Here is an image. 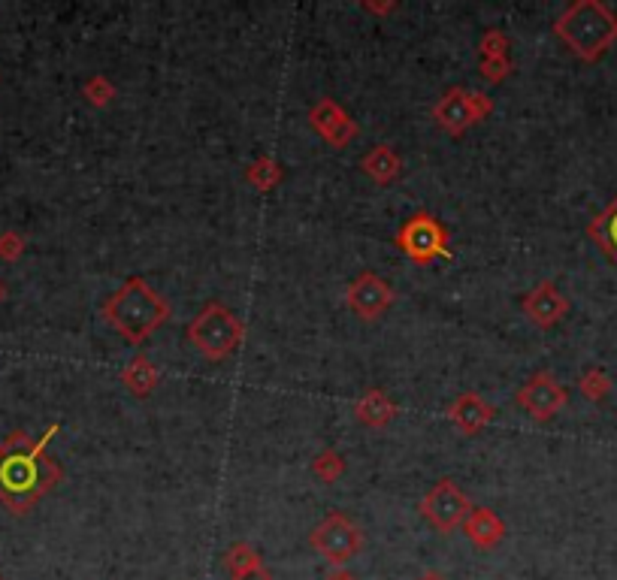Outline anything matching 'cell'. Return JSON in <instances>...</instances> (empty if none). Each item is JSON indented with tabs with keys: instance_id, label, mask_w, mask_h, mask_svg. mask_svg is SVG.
Returning a JSON list of instances; mask_svg holds the SVG:
<instances>
[{
	"instance_id": "3957f363",
	"label": "cell",
	"mask_w": 617,
	"mask_h": 580,
	"mask_svg": "<svg viewBox=\"0 0 617 580\" xmlns=\"http://www.w3.org/2000/svg\"><path fill=\"white\" fill-rule=\"evenodd\" d=\"M554 34L587 64L599 61L611 43L617 40V13L599 0H578V4H569L557 22H554Z\"/></svg>"
},
{
	"instance_id": "4316f807",
	"label": "cell",
	"mask_w": 617,
	"mask_h": 580,
	"mask_svg": "<svg viewBox=\"0 0 617 580\" xmlns=\"http://www.w3.org/2000/svg\"><path fill=\"white\" fill-rule=\"evenodd\" d=\"M360 7H363L366 13H376V16H388V13L397 10V4H369V0H363Z\"/></svg>"
},
{
	"instance_id": "7402d4cb",
	"label": "cell",
	"mask_w": 617,
	"mask_h": 580,
	"mask_svg": "<svg viewBox=\"0 0 617 580\" xmlns=\"http://www.w3.org/2000/svg\"><path fill=\"white\" fill-rule=\"evenodd\" d=\"M255 562H261V553H258L249 541H236V544L227 550V556H224V565H227L230 574L249 568V565H255Z\"/></svg>"
},
{
	"instance_id": "7a4b0ae2",
	"label": "cell",
	"mask_w": 617,
	"mask_h": 580,
	"mask_svg": "<svg viewBox=\"0 0 617 580\" xmlns=\"http://www.w3.org/2000/svg\"><path fill=\"white\" fill-rule=\"evenodd\" d=\"M103 318L125 342L140 345L170 318V303L146 278L134 275L103 303Z\"/></svg>"
},
{
	"instance_id": "d4e9b609",
	"label": "cell",
	"mask_w": 617,
	"mask_h": 580,
	"mask_svg": "<svg viewBox=\"0 0 617 580\" xmlns=\"http://www.w3.org/2000/svg\"><path fill=\"white\" fill-rule=\"evenodd\" d=\"M478 67H481V76L487 82H503L512 73V61L509 58H478Z\"/></svg>"
},
{
	"instance_id": "83f0119b",
	"label": "cell",
	"mask_w": 617,
	"mask_h": 580,
	"mask_svg": "<svg viewBox=\"0 0 617 580\" xmlns=\"http://www.w3.org/2000/svg\"><path fill=\"white\" fill-rule=\"evenodd\" d=\"M324 580H357L348 568H330L327 574H324Z\"/></svg>"
},
{
	"instance_id": "30bf717a",
	"label": "cell",
	"mask_w": 617,
	"mask_h": 580,
	"mask_svg": "<svg viewBox=\"0 0 617 580\" xmlns=\"http://www.w3.org/2000/svg\"><path fill=\"white\" fill-rule=\"evenodd\" d=\"M515 402L539 423L551 420L554 414H560L569 402L566 387L551 375V372H536L515 396Z\"/></svg>"
},
{
	"instance_id": "d6986e66",
	"label": "cell",
	"mask_w": 617,
	"mask_h": 580,
	"mask_svg": "<svg viewBox=\"0 0 617 580\" xmlns=\"http://www.w3.org/2000/svg\"><path fill=\"white\" fill-rule=\"evenodd\" d=\"M282 179H285V170H282V164H279L276 158H270V155H261L249 170H245V182H249V185H252L255 191H261V194L279 188Z\"/></svg>"
},
{
	"instance_id": "277c9868",
	"label": "cell",
	"mask_w": 617,
	"mask_h": 580,
	"mask_svg": "<svg viewBox=\"0 0 617 580\" xmlns=\"http://www.w3.org/2000/svg\"><path fill=\"white\" fill-rule=\"evenodd\" d=\"M188 339L206 360L221 363L239 351L245 327L224 303H206L200 315L188 324Z\"/></svg>"
},
{
	"instance_id": "6da1fadb",
	"label": "cell",
	"mask_w": 617,
	"mask_h": 580,
	"mask_svg": "<svg viewBox=\"0 0 617 580\" xmlns=\"http://www.w3.org/2000/svg\"><path fill=\"white\" fill-rule=\"evenodd\" d=\"M58 432V423L46 429L40 442L28 445L25 432H16L13 439L0 448V502L13 514L31 511L58 481L61 466L46 457V445Z\"/></svg>"
},
{
	"instance_id": "9a60e30c",
	"label": "cell",
	"mask_w": 617,
	"mask_h": 580,
	"mask_svg": "<svg viewBox=\"0 0 617 580\" xmlns=\"http://www.w3.org/2000/svg\"><path fill=\"white\" fill-rule=\"evenodd\" d=\"M354 414H357L360 423L373 426V429H382V426H388V423L400 414V405H397L385 390L373 387V390H366V393L357 399Z\"/></svg>"
},
{
	"instance_id": "484cf974",
	"label": "cell",
	"mask_w": 617,
	"mask_h": 580,
	"mask_svg": "<svg viewBox=\"0 0 617 580\" xmlns=\"http://www.w3.org/2000/svg\"><path fill=\"white\" fill-rule=\"evenodd\" d=\"M230 580H273V574H270V568H267L264 559H261V562H255V565H249V568L230 574Z\"/></svg>"
},
{
	"instance_id": "f1b7e54d",
	"label": "cell",
	"mask_w": 617,
	"mask_h": 580,
	"mask_svg": "<svg viewBox=\"0 0 617 580\" xmlns=\"http://www.w3.org/2000/svg\"><path fill=\"white\" fill-rule=\"evenodd\" d=\"M418 580H448V577H445L442 571H436V568H430V571H424V574H421Z\"/></svg>"
},
{
	"instance_id": "ba28073f",
	"label": "cell",
	"mask_w": 617,
	"mask_h": 580,
	"mask_svg": "<svg viewBox=\"0 0 617 580\" xmlns=\"http://www.w3.org/2000/svg\"><path fill=\"white\" fill-rule=\"evenodd\" d=\"M469 511H472L469 496H466L454 481H448V478H442V481L421 499V514H424V520H427L436 532H442V535H448V532H454L457 526H463V520L469 517Z\"/></svg>"
},
{
	"instance_id": "4dcf8cb0",
	"label": "cell",
	"mask_w": 617,
	"mask_h": 580,
	"mask_svg": "<svg viewBox=\"0 0 617 580\" xmlns=\"http://www.w3.org/2000/svg\"><path fill=\"white\" fill-rule=\"evenodd\" d=\"M0 580H4V577H0Z\"/></svg>"
},
{
	"instance_id": "2e32d148",
	"label": "cell",
	"mask_w": 617,
	"mask_h": 580,
	"mask_svg": "<svg viewBox=\"0 0 617 580\" xmlns=\"http://www.w3.org/2000/svg\"><path fill=\"white\" fill-rule=\"evenodd\" d=\"M360 170H363L369 179H373L376 185L388 188V185H394V182L400 179L403 164H400V155L391 149V145H376V149L360 161Z\"/></svg>"
},
{
	"instance_id": "8992f818",
	"label": "cell",
	"mask_w": 617,
	"mask_h": 580,
	"mask_svg": "<svg viewBox=\"0 0 617 580\" xmlns=\"http://www.w3.org/2000/svg\"><path fill=\"white\" fill-rule=\"evenodd\" d=\"M312 547L333 565V568H345L360 550H363V532L339 511L327 514L309 535Z\"/></svg>"
},
{
	"instance_id": "ffe728a7",
	"label": "cell",
	"mask_w": 617,
	"mask_h": 580,
	"mask_svg": "<svg viewBox=\"0 0 617 580\" xmlns=\"http://www.w3.org/2000/svg\"><path fill=\"white\" fill-rule=\"evenodd\" d=\"M578 390L590 399V402H599V399H605L608 393H611V378L602 372V369H587L581 378H578Z\"/></svg>"
},
{
	"instance_id": "f546056e",
	"label": "cell",
	"mask_w": 617,
	"mask_h": 580,
	"mask_svg": "<svg viewBox=\"0 0 617 580\" xmlns=\"http://www.w3.org/2000/svg\"><path fill=\"white\" fill-rule=\"evenodd\" d=\"M19 248H22V245H16V239H13V236H10V239H4V251H7V254H16Z\"/></svg>"
},
{
	"instance_id": "8fae6325",
	"label": "cell",
	"mask_w": 617,
	"mask_h": 580,
	"mask_svg": "<svg viewBox=\"0 0 617 580\" xmlns=\"http://www.w3.org/2000/svg\"><path fill=\"white\" fill-rule=\"evenodd\" d=\"M309 124L312 130L333 149H345L351 139H357V124L351 121V115L330 97H321L312 109H309Z\"/></svg>"
},
{
	"instance_id": "4fadbf2b",
	"label": "cell",
	"mask_w": 617,
	"mask_h": 580,
	"mask_svg": "<svg viewBox=\"0 0 617 580\" xmlns=\"http://www.w3.org/2000/svg\"><path fill=\"white\" fill-rule=\"evenodd\" d=\"M451 423L463 432V435H478L487 423H493L497 417V408H493L484 396L478 393H460L451 408H448Z\"/></svg>"
},
{
	"instance_id": "5bb4252c",
	"label": "cell",
	"mask_w": 617,
	"mask_h": 580,
	"mask_svg": "<svg viewBox=\"0 0 617 580\" xmlns=\"http://www.w3.org/2000/svg\"><path fill=\"white\" fill-rule=\"evenodd\" d=\"M463 532L478 550H493L506 538V523L490 508H472L469 517L463 520Z\"/></svg>"
},
{
	"instance_id": "cb8c5ba5",
	"label": "cell",
	"mask_w": 617,
	"mask_h": 580,
	"mask_svg": "<svg viewBox=\"0 0 617 580\" xmlns=\"http://www.w3.org/2000/svg\"><path fill=\"white\" fill-rule=\"evenodd\" d=\"M85 97L91 106H106L112 97H115V85L106 79V76H94L88 85H85Z\"/></svg>"
},
{
	"instance_id": "52a82bcc",
	"label": "cell",
	"mask_w": 617,
	"mask_h": 580,
	"mask_svg": "<svg viewBox=\"0 0 617 580\" xmlns=\"http://www.w3.org/2000/svg\"><path fill=\"white\" fill-rule=\"evenodd\" d=\"M490 112H493V100L487 94L469 91V88H451L433 106V118L451 136H463L472 124L484 121Z\"/></svg>"
},
{
	"instance_id": "603a6c76",
	"label": "cell",
	"mask_w": 617,
	"mask_h": 580,
	"mask_svg": "<svg viewBox=\"0 0 617 580\" xmlns=\"http://www.w3.org/2000/svg\"><path fill=\"white\" fill-rule=\"evenodd\" d=\"M478 58H509V37L497 28L484 31L481 46H478Z\"/></svg>"
},
{
	"instance_id": "e0dca14e",
	"label": "cell",
	"mask_w": 617,
	"mask_h": 580,
	"mask_svg": "<svg viewBox=\"0 0 617 580\" xmlns=\"http://www.w3.org/2000/svg\"><path fill=\"white\" fill-rule=\"evenodd\" d=\"M158 381H161V372L155 369V363H152L146 354L134 357L125 369H121V384H125V387H128L134 396H140V399L152 396L155 387H158Z\"/></svg>"
},
{
	"instance_id": "9c48e42d",
	"label": "cell",
	"mask_w": 617,
	"mask_h": 580,
	"mask_svg": "<svg viewBox=\"0 0 617 580\" xmlns=\"http://www.w3.org/2000/svg\"><path fill=\"white\" fill-rule=\"evenodd\" d=\"M394 300H397L394 287L376 272H360L345 290V306L360 321H379L394 306Z\"/></svg>"
},
{
	"instance_id": "44dd1931",
	"label": "cell",
	"mask_w": 617,
	"mask_h": 580,
	"mask_svg": "<svg viewBox=\"0 0 617 580\" xmlns=\"http://www.w3.org/2000/svg\"><path fill=\"white\" fill-rule=\"evenodd\" d=\"M312 472H315L324 484H336V481L345 475V460H342L336 451H321V454L312 460Z\"/></svg>"
},
{
	"instance_id": "5b68a950",
	"label": "cell",
	"mask_w": 617,
	"mask_h": 580,
	"mask_svg": "<svg viewBox=\"0 0 617 580\" xmlns=\"http://www.w3.org/2000/svg\"><path fill=\"white\" fill-rule=\"evenodd\" d=\"M397 245H400V251H403L409 260H415L418 266H427V263H433L436 257H448V254H451V248H448V230H445V227L439 224V218L430 215V212L412 215V218L400 227Z\"/></svg>"
},
{
	"instance_id": "7c38bea8",
	"label": "cell",
	"mask_w": 617,
	"mask_h": 580,
	"mask_svg": "<svg viewBox=\"0 0 617 580\" xmlns=\"http://www.w3.org/2000/svg\"><path fill=\"white\" fill-rule=\"evenodd\" d=\"M521 309H524V315H527L536 327L551 330V327H557V324L566 318L569 300L560 294V287H557L554 281H539V284L530 290V294L524 297Z\"/></svg>"
},
{
	"instance_id": "ac0fdd59",
	"label": "cell",
	"mask_w": 617,
	"mask_h": 580,
	"mask_svg": "<svg viewBox=\"0 0 617 580\" xmlns=\"http://www.w3.org/2000/svg\"><path fill=\"white\" fill-rule=\"evenodd\" d=\"M587 233H590V239L617 263V200H614L599 218H593V224L587 227Z\"/></svg>"
}]
</instances>
